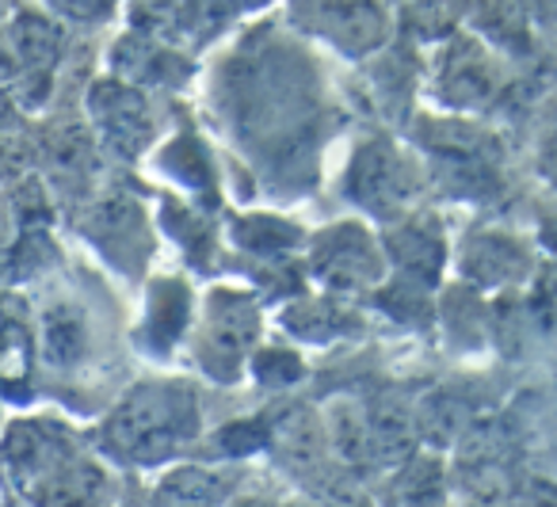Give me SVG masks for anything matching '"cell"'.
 I'll return each mask as SVG.
<instances>
[{"mask_svg":"<svg viewBox=\"0 0 557 507\" xmlns=\"http://www.w3.org/2000/svg\"><path fill=\"white\" fill-rule=\"evenodd\" d=\"M199 435V400L184 382H141L100 428V446L126 466H164Z\"/></svg>","mask_w":557,"mask_h":507,"instance_id":"1","label":"cell"},{"mask_svg":"<svg viewBox=\"0 0 557 507\" xmlns=\"http://www.w3.org/2000/svg\"><path fill=\"white\" fill-rule=\"evenodd\" d=\"M77 454V435L58 420H16L0 428V466L20 492H32Z\"/></svg>","mask_w":557,"mask_h":507,"instance_id":"2","label":"cell"},{"mask_svg":"<svg viewBox=\"0 0 557 507\" xmlns=\"http://www.w3.org/2000/svg\"><path fill=\"white\" fill-rule=\"evenodd\" d=\"M256 332H260V317H256V306L245 294H214L199 344L202 367L222 382L237 378L240 359L256 344Z\"/></svg>","mask_w":557,"mask_h":507,"instance_id":"3","label":"cell"},{"mask_svg":"<svg viewBox=\"0 0 557 507\" xmlns=\"http://www.w3.org/2000/svg\"><path fill=\"white\" fill-rule=\"evenodd\" d=\"M348 191L367 210H379L382 218H394L412 199V169L389 141H371L351 161Z\"/></svg>","mask_w":557,"mask_h":507,"instance_id":"4","label":"cell"},{"mask_svg":"<svg viewBox=\"0 0 557 507\" xmlns=\"http://www.w3.org/2000/svg\"><path fill=\"white\" fill-rule=\"evenodd\" d=\"M313 271L336 290H359L382 279V256L359 225H336L313 245Z\"/></svg>","mask_w":557,"mask_h":507,"instance_id":"5","label":"cell"},{"mask_svg":"<svg viewBox=\"0 0 557 507\" xmlns=\"http://www.w3.org/2000/svg\"><path fill=\"white\" fill-rule=\"evenodd\" d=\"M302 9H310V24H318L321 35L348 50L374 47L386 32L374 0H302Z\"/></svg>","mask_w":557,"mask_h":507,"instance_id":"6","label":"cell"},{"mask_svg":"<svg viewBox=\"0 0 557 507\" xmlns=\"http://www.w3.org/2000/svg\"><path fill=\"white\" fill-rule=\"evenodd\" d=\"M35 507H103L108 499V469L103 461L77 454L58 473L32 489Z\"/></svg>","mask_w":557,"mask_h":507,"instance_id":"7","label":"cell"},{"mask_svg":"<svg viewBox=\"0 0 557 507\" xmlns=\"http://www.w3.org/2000/svg\"><path fill=\"white\" fill-rule=\"evenodd\" d=\"M92 111L103 126V138L115 149H123L126 157H134L149 141V115L141 96H134L131 88H96Z\"/></svg>","mask_w":557,"mask_h":507,"instance_id":"8","label":"cell"},{"mask_svg":"<svg viewBox=\"0 0 557 507\" xmlns=\"http://www.w3.org/2000/svg\"><path fill=\"white\" fill-rule=\"evenodd\" d=\"M39 336H42V355H47V362L58 370L77 367L88 355V344H92V339H88L85 313H81L73 301H54V306L42 309Z\"/></svg>","mask_w":557,"mask_h":507,"instance_id":"9","label":"cell"},{"mask_svg":"<svg viewBox=\"0 0 557 507\" xmlns=\"http://www.w3.org/2000/svg\"><path fill=\"white\" fill-rule=\"evenodd\" d=\"M389 252H394L397 268L417 283H435L443 268V237L440 225L424 222H405L389 233Z\"/></svg>","mask_w":557,"mask_h":507,"instance_id":"10","label":"cell"},{"mask_svg":"<svg viewBox=\"0 0 557 507\" xmlns=\"http://www.w3.org/2000/svg\"><path fill=\"white\" fill-rule=\"evenodd\" d=\"M443 92L450 103H485L493 92V62L478 42H458L455 54L447 58V73H443Z\"/></svg>","mask_w":557,"mask_h":507,"instance_id":"11","label":"cell"},{"mask_svg":"<svg viewBox=\"0 0 557 507\" xmlns=\"http://www.w3.org/2000/svg\"><path fill=\"white\" fill-rule=\"evenodd\" d=\"M462 271H470V279H481V283L516 279V271H523L519 240L504 237V233H481L462 252Z\"/></svg>","mask_w":557,"mask_h":507,"instance_id":"12","label":"cell"},{"mask_svg":"<svg viewBox=\"0 0 557 507\" xmlns=\"http://www.w3.org/2000/svg\"><path fill=\"white\" fill-rule=\"evenodd\" d=\"M153 499V507H218L222 481H218V473H210L202 466H180L161 477Z\"/></svg>","mask_w":557,"mask_h":507,"instance_id":"13","label":"cell"},{"mask_svg":"<svg viewBox=\"0 0 557 507\" xmlns=\"http://www.w3.org/2000/svg\"><path fill=\"white\" fill-rule=\"evenodd\" d=\"M187 317H191V294L176 279H164L153 286V301H149V332H153L157 347H172L184 332Z\"/></svg>","mask_w":557,"mask_h":507,"instance_id":"14","label":"cell"},{"mask_svg":"<svg viewBox=\"0 0 557 507\" xmlns=\"http://www.w3.org/2000/svg\"><path fill=\"white\" fill-rule=\"evenodd\" d=\"M252 370H256V378H260V382L287 385V382H295V378L302 374V362H298L290 351H263L260 359L252 362Z\"/></svg>","mask_w":557,"mask_h":507,"instance_id":"15","label":"cell"},{"mask_svg":"<svg viewBox=\"0 0 557 507\" xmlns=\"http://www.w3.org/2000/svg\"><path fill=\"white\" fill-rule=\"evenodd\" d=\"M54 4L73 16H100V12H108L111 0H54Z\"/></svg>","mask_w":557,"mask_h":507,"instance_id":"16","label":"cell"},{"mask_svg":"<svg viewBox=\"0 0 557 507\" xmlns=\"http://www.w3.org/2000/svg\"><path fill=\"white\" fill-rule=\"evenodd\" d=\"M4 9H9V0H0V12H4Z\"/></svg>","mask_w":557,"mask_h":507,"instance_id":"17","label":"cell"},{"mask_svg":"<svg viewBox=\"0 0 557 507\" xmlns=\"http://www.w3.org/2000/svg\"><path fill=\"white\" fill-rule=\"evenodd\" d=\"M0 428H4V423H0Z\"/></svg>","mask_w":557,"mask_h":507,"instance_id":"18","label":"cell"}]
</instances>
